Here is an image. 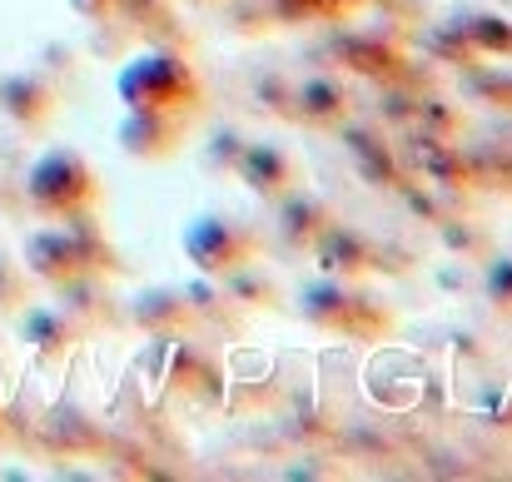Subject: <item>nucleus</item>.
I'll return each mask as SVG.
<instances>
[{
    "mask_svg": "<svg viewBox=\"0 0 512 482\" xmlns=\"http://www.w3.org/2000/svg\"><path fill=\"white\" fill-rule=\"evenodd\" d=\"M120 95L130 110H170L189 115L199 100V75L179 50H140L120 70Z\"/></svg>",
    "mask_w": 512,
    "mask_h": 482,
    "instance_id": "1",
    "label": "nucleus"
},
{
    "mask_svg": "<svg viewBox=\"0 0 512 482\" xmlns=\"http://www.w3.org/2000/svg\"><path fill=\"white\" fill-rule=\"evenodd\" d=\"M25 194H30V209H35L40 219L85 214V209L95 204V169L85 164V155H75V150H50V155H40V164L30 169Z\"/></svg>",
    "mask_w": 512,
    "mask_h": 482,
    "instance_id": "2",
    "label": "nucleus"
},
{
    "mask_svg": "<svg viewBox=\"0 0 512 482\" xmlns=\"http://www.w3.org/2000/svg\"><path fill=\"white\" fill-rule=\"evenodd\" d=\"M179 244H184V254L194 259V269H199V274H214V279H224L229 269H239V264H249V259L259 254V239H254L244 224L219 219V214H194V219L179 229Z\"/></svg>",
    "mask_w": 512,
    "mask_h": 482,
    "instance_id": "3",
    "label": "nucleus"
},
{
    "mask_svg": "<svg viewBox=\"0 0 512 482\" xmlns=\"http://www.w3.org/2000/svg\"><path fill=\"white\" fill-rule=\"evenodd\" d=\"M179 130H184V115L170 110H130L125 130H120V145L130 155H145V160H160L179 145Z\"/></svg>",
    "mask_w": 512,
    "mask_h": 482,
    "instance_id": "4",
    "label": "nucleus"
},
{
    "mask_svg": "<svg viewBox=\"0 0 512 482\" xmlns=\"http://www.w3.org/2000/svg\"><path fill=\"white\" fill-rule=\"evenodd\" d=\"M314 254H319V264L329 269V274H343V279H353V274H363V269H373V249H368V239L363 234H353L348 224L339 219H329L314 239Z\"/></svg>",
    "mask_w": 512,
    "mask_h": 482,
    "instance_id": "5",
    "label": "nucleus"
},
{
    "mask_svg": "<svg viewBox=\"0 0 512 482\" xmlns=\"http://www.w3.org/2000/svg\"><path fill=\"white\" fill-rule=\"evenodd\" d=\"M234 169L254 194H289L294 189V160L279 145H244Z\"/></svg>",
    "mask_w": 512,
    "mask_h": 482,
    "instance_id": "6",
    "label": "nucleus"
},
{
    "mask_svg": "<svg viewBox=\"0 0 512 482\" xmlns=\"http://www.w3.org/2000/svg\"><path fill=\"white\" fill-rule=\"evenodd\" d=\"M130 319L140 323L145 333H155V338H170L174 328H184V323L194 319V309H189V299L174 294V289H150V294H140V299L130 304Z\"/></svg>",
    "mask_w": 512,
    "mask_h": 482,
    "instance_id": "7",
    "label": "nucleus"
},
{
    "mask_svg": "<svg viewBox=\"0 0 512 482\" xmlns=\"http://www.w3.org/2000/svg\"><path fill=\"white\" fill-rule=\"evenodd\" d=\"M294 105H299V115L314 120V125H343V115H348V90H343L339 80H329V75H309V80L294 90Z\"/></svg>",
    "mask_w": 512,
    "mask_h": 482,
    "instance_id": "8",
    "label": "nucleus"
},
{
    "mask_svg": "<svg viewBox=\"0 0 512 482\" xmlns=\"http://www.w3.org/2000/svg\"><path fill=\"white\" fill-rule=\"evenodd\" d=\"M299 304H304V314H309V319L324 323V328H353V314L363 309V299H353L339 279H324V284L304 289V294H299Z\"/></svg>",
    "mask_w": 512,
    "mask_h": 482,
    "instance_id": "9",
    "label": "nucleus"
},
{
    "mask_svg": "<svg viewBox=\"0 0 512 482\" xmlns=\"http://www.w3.org/2000/svg\"><path fill=\"white\" fill-rule=\"evenodd\" d=\"M25 328H30L35 348H40V353H50V358H65V353H70V343H75V333H80V328L70 323L65 309H30Z\"/></svg>",
    "mask_w": 512,
    "mask_h": 482,
    "instance_id": "10",
    "label": "nucleus"
},
{
    "mask_svg": "<svg viewBox=\"0 0 512 482\" xmlns=\"http://www.w3.org/2000/svg\"><path fill=\"white\" fill-rule=\"evenodd\" d=\"M329 219H334V214H329V204H319L314 194H299V189H289V194H284V234H289L294 244H299V239L309 244Z\"/></svg>",
    "mask_w": 512,
    "mask_h": 482,
    "instance_id": "11",
    "label": "nucleus"
},
{
    "mask_svg": "<svg viewBox=\"0 0 512 482\" xmlns=\"http://www.w3.org/2000/svg\"><path fill=\"white\" fill-rule=\"evenodd\" d=\"M50 110H55V90H45L40 80H15V90H10V115L40 125Z\"/></svg>",
    "mask_w": 512,
    "mask_h": 482,
    "instance_id": "12",
    "label": "nucleus"
},
{
    "mask_svg": "<svg viewBox=\"0 0 512 482\" xmlns=\"http://www.w3.org/2000/svg\"><path fill=\"white\" fill-rule=\"evenodd\" d=\"M488 294L498 299V309H512V259H493L488 264Z\"/></svg>",
    "mask_w": 512,
    "mask_h": 482,
    "instance_id": "13",
    "label": "nucleus"
},
{
    "mask_svg": "<svg viewBox=\"0 0 512 482\" xmlns=\"http://www.w3.org/2000/svg\"><path fill=\"white\" fill-rule=\"evenodd\" d=\"M70 5H75L80 15H90V20H100V15H105V10H115L120 0H70Z\"/></svg>",
    "mask_w": 512,
    "mask_h": 482,
    "instance_id": "14",
    "label": "nucleus"
}]
</instances>
